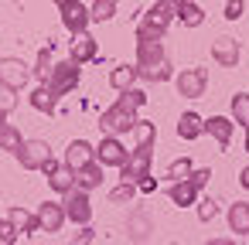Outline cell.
<instances>
[{"label": "cell", "mask_w": 249, "mask_h": 245, "mask_svg": "<svg viewBox=\"0 0 249 245\" xmlns=\"http://www.w3.org/2000/svg\"><path fill=\"white\" fill-rule=\"evenodd\" d=\"M75 82H79V62H62V65H55V68H52L48 89H52L55 96H62V92H69Z\"/></svg>", "instance_id": "6da1fadb"}, {"label": "cell", "mask_w": 249, "mask_h": 245, "mask_svg": "<svg viewBox=\"0 0 249 245\" xmlns=\"http://www.w3.org/2000/svg\"><path fill=\"white\" fill-rule=\"evenodd\" d=\"M103 126L109 130V133H126V130H133L137 126V119H133V106H126L123 99L103 116Z\"/></svg>", "instance_id": "7a4b0ae2"}, {"label": "cell", "mask_w": 249, "mask_h": 245, "mask_svg": "<svg viewBox=\"0 0 249 245\" xmlns=\"http://www.w3.org/2000/svg\"><path fill=\"white\" fill-rule=\"evenodd\" d=\"M178 7H181L178 0H157V4L147 11V24H143V28H147V31H154V34H160V31L167 28V21L178 14Z\"/></svg>", "instance_id": "3957f363"}, {"label": "cell", "mask_w": 249, "mask_h": 245, "mask_svg": "<svg viewBox=\"0 0 249 245\" xmlns=\"http://www.w3.org/2000/svg\"><path fill=\"white\" fill-rule=\"evenodd\" d=\"M178 92L188 99H198L205 92V68H184L178 75Z\"/></svg>", "instance_id": "277c9868"}, {"label": "cell", "mask_w": 249, "mask_h": 245, "mask_svg": "<svg viewBox=\"0 0 249 245\" xmlns=\"http://www.w3.org/2000/svg\"><path fill=\"white\" fill-rule=\"evenodd\" d=\"M62 21H65V28H69L72 34H82V31H86V24L92 21V14L79 4V0H72V4H65V7H62Z\"/></svg>", "instance_id": "5b68a950"}, {"label": "cell", "mask_w": 249, "mask_h": 245, "mask_svg": "<svg viewBox=\"0 0 249 245\" xmlns=\"http://www.w3.org/2000/svg\"><path fill=\"white\" fill-rule=\"evenodd\" d=\"M212 55H215V62H218V65L232 68V65L239 62V41H235V38H229V34H222V38H215V41H212Z\"/></svg>", "instance_id": "8992f818"}, {"label": "cell", "mask_w": 249, "mask_h": 245, "mask_svg": "<svg viewBox=\"0 0 249 245\" xmlns=\"http://www.w3.org/2000/svg\"><path fill=\"white\" fill-rule=\"evenodd\" d=\"M0 82H4L7 89H21V85L28 82V68H24V62H14V58L0 62Z\"/></svg>", "instance_id": "52a82bcc"}, {"label": "cell", "mask_w": 249, "mask_h": 245, "mask_svg": "<svg viewBox=\"0 0 249 245\" xmlns=\"http://www.w3.org/2000/svg\"><path fill=\"white\" fill-rule=\"evenodd\" d=\"M65 214L72 218V221H79V225H86L89 221V201H86V194L82 191H69V197H65Z\"/></svg>", "instance_id": "ba28073f"}, {"label": "cell", "mask_w": 249, "mask_h": 245, "mask_svg": "<svg viewBox=\"0 0 249 245\" xmlns=\"http://www.w3.org/2000/svg\"><path fill=\"white\" fill-rule=\"evenodd\" d=\"M205 130L218 140V147H229V140H232V119H225V116H212V119L205 123Z\"/></svg>", "instance_id": "9c48e42d"}, {"label": "cell", "mask_w": 249, "mask_h": 245, "mask_svg": "<svg viewBox=\"0 0 249 245\" xmlns=\"http://www.w3.org/2000/svg\"><path fill=\"white\" fill-rule=\"evenodd\" d=\"M52 157H48V147L45 143H28L24 150H21V163L24 167H45Z\"/></svg>", "instance_id": "30bf717a"}, {"label": "cell", "mask_w": 249, "mask_h": 245, "mask_svg": "<svg viewBox=\"0 0 249 245\" xmlns=\"http://www.w3.org/2000/svg\"><path fill=\"white\" fill-rule=\"evenodd\" d=\"M205 133V123H201V116H195V113H184L181 116V123H178V136H184V140H198Z\"/></svg>", "instance_id": "8fae6325"}, {"label": "cell", "mask_w": 249, "mask_h": 245, "mask_svg": "<svg viewBox=\"0 0 249 245\" xmlns=\"http://www.w3.org/2000/svg\"><path fill=\"white\" fill-rule=\"evenodd\" d=\"M72 58L75 62H89V58H96V41L82 31V34H75V41H72Z\"/></svg>", "instance_id": "7c38bea8"}, {"label": "cell", "mask_w": 249, "mask_h": 245, "mask_svg": "<svg viewBox=\"0 0 249 245\" xmlns=\"http://www.w3.org/2000/svg\"><path fill=\"white\" fill-rule=\"evenodd\" d=\"M99 160H103V163H120V167H123V163H126V150L109 136V140H103V147H99Z\"/></svg>", "instance_id": "4fadbf2b"}, {"label": "cell", "mask_w": 249, "mask_h": 245, "mask_svg": "<svg viewBox=\"0 0 249 245\" xmlns=\"http://www.w3.org/2000/svg\"><path fill=\"white\" fill-rule=\"evenodd\" d=\"M89 157H92L89 143L75 140V143L69 147V167H72V170H82V167H89Z\"/></svg>", "instance_id": "5bb4252c"}, {"label": "cell", "mask_w": 249, "mask_h": 245, "mask_svg": "<svg viewBox=\"0 0 249 245\" xmlns=\"http://www.w3.org/2000/svg\"><path fill=\"white\" fill-rule=\"evenodd\" d=\"M229 225H232V231L249 235V204H232V211H229Z\"/></svg>", "instance_id": "9a60e30c"}, {"label": "cell", "mask_w": 249, "mask_h": 245, "mask_svg": "<svg viewBox=\"0 0 249 245\" xmlns=\"http://www.w3.org/2000/svg\"><path fill=\"white\" fill-rule=\"evenodd\" d=\"M62 218H65V214H62V208H58V204H45V208H41V214H38V225H41V228H48V231H55V228L62 225Z\"/></svg>", "instance_id": "2e32d148"}, {"label": "cell", "mask_w": 249, "mask_h": 245, "mask_svg": "<svg viewBox=\"0 0 249 245\" xmlns=\"http://www.w3.org/2000/svg\"><path fill=\"white\" fill-rule=\"evenodd\" d=\"M178 17H181L188 28H198V24L205 21V11H201L198 4H181V7H178Z\"/></svg>", "instance_id": "e0dca14e"}, {"label": "cell", "mask_w": 249, "mask_h": 245, "mask_svg": "<svg viewBox=\"0 0 249 245\" xmlns=\"http://www.w3.org/2000/svg\"><path fill=\"white\" fill-rule=\"evenodd\" d=\"M137 79V68H130V65H120L116 72H113V89H120V92H130V82Z\"/></svg>", "instance_id": "ac0fdd59"}, {"label": "cell", "mask_w": 249, "mask_h": 245, "mask_svg": "<svg viewBox=\"0 0 249 245\" xmlns=\"http://www.w3.org/2000/svg\"><path fill=\"white\" fill-rule=\"evenodd\" d=\"M48 177H52V187L55 191H72V170L69 167H55V170H48Z\"/></svg>", "instance_id": "d6986e66"}, {"label": "cell", "mask_w": 249, "mask_h": 245, "mask_svg": "<svg viewBox=\"0 0 249 245\" xmlns=\"http://www.w3.org/2000/svg\"><path fill=\"white\" fill-rule=\"evenodd\" d=\"M195 191H198V187H195L191 180H188V184H174V187H171V201L184 208V204H191V201H195Z\"/></svg>", "instance_id": "ffe728a7"}, {"label": "cell", "mask_w": 249, "mask_h": 245, "mask_svg": "<svg viewBox=\"0 0 249 245\" xmlns=\"http://www.w3.org/2000/svg\"><path fill=\"white\" fill-rule=\"evenodd\" d=\"M232 116L239 119V126L249 130V96H246V92H239V96L232 99Z\"/></svg>", "instance_id": "44dd1931"}, {"label": "cell", "mask_w": 249, "mask_h": 245, "mask_svg": "<svg viewBox=\"0 0 249 245\" xmlns=\"http://www.w3.org/2000/svg\"><path fill=\"white\" fill-rule=\"evenodd\" d=\"M55 99H58V96H55V92H52L48 85H45V89H38V92L31 96L35 109H45V113H52V109H55Z\"/></svg>", "instance_id": "7402d4cb"}, {"label": "cell", "mask_w": 249, "mask_h": 245, "mask_svg": "<svg viewBox=\"0 0 249 245\" xmlns=\"http://www.w3.org/2000/svg\"><path fill=\"white\" fill-rule=\"evenodd\" d=\"M113 11H116V0H96V7L89 14H92V21H109Z\"/></svg>", "instance_id": "603a6c76"}, {"label": "cell", "mask_w": 249, "mask_h": 245, "mask_svg": "<svg viewBox=\"0 0 249 245\" xmlns=\"http://www.w3.org/2000/svg\"><path fill=\"white\" fill-rule=\"evenodd\" d=\"M38 79H45V82L52 79V45L38 55Z\"/></svg>", "instance_id": "cb8c5ba5"}, {"label": "cell", "mask_w": 249, "mask_h": 245, "mask_svg": "<svg viewBox=\"0 0 249 245\" xmlns=\"http://www.w3.org/2000/svg\"><path fill=\"white\" fill-rule=\"evenodd\" d=\"M0 143H4L7 150H14V153H21V140H18V133L11 126H0Z\"/></svg>", "instance_id": "d4e9b609"}, {"label": "cell", "mask_w": 249, "mask_h": 245, "mask_svg": "<svg viewBox=\"0 0 249 245\" xmlns=\"http://www.w3.org/2000/svg\"><path fill=\"white\" fill-rule=\"evenodd\" d=\"M99 180H103V177H99V170H96V167H92V163H89V167H82V170H79V184H82V187H96V184H99Z\"/></svg>", "instance_id": "484cf974"}, {"label": "cell", "mask_w": 249, "mask_h": 245, "mask_svg": "<svg viewBox=\"0 0 249 245\" xmlns=\"http://www.w3.org/2000/svg\"><path fill=\"white\" fill-rule=\"evenodd\" d=\"M167 177H191V160H174L171 167H167Z\"/></svg>", "instance_id": "4316f807"}, {"label": "cell", "mask_w": 249, "mask_h": 245, "mask_svg": "<svg viewBox=\"0 0 249 245\" xmlns=\"http://www.w3.org/2000/svg\"><path fill=\"white\" fill-rule=\"evenodd\" d=\"M147 79H154V82H164L167 75H171V68H167V62H160V65H154V68H140Z\"/></svg>", "instance_id": "83f0119b"}, {"label": "cell", "mask_w": 249, "mask_h": 245, "mask_svg": "<svg viewBox=\"0 0 249 245\" xmlns=\"http://www.w3.org/2000/svg\"><path fill=\"white\" fill-rule=\"evenodd\" d=\"M11 221H14L18 228H24V231H35V228H38V221H35L31 214H24V211H14V214H11Z\"/></svg>", "instance_id": "f1b7e54d"}, {"label": "cell", "mask_w": 249, "mask_h": 245, "mask_svg": "<svg viewBox=\"0 0 249 245\" xmlns=\"http://www.w3.org/2000/svg\"><path fill=\"white\" fill-rule=\"evenodd\" d=\"M225 17L229 21H239L242 17V0H229V4H225Z\"/></svg>", "instance_id": "f546056e"}, {"label": "cell", "mask_w": 249, "mask_h": 245, "mask_svg": "<svg viewBox=\"0 0 249 245\" xmlns=\"http://www.w3.org/2000/svg\"><path fill=\"white\" fill-rule=\"evenodd\" d=\"M18 231H14V221H0V242H14Z\"/></svg>", "instance_id": "4dcf8cb0"}, {"label": "cell", "mask_w": 249, "mask_h": 245, "mask_svg": "<svg viewBox=\"0 0 249 245\" xmlns=\"http://www.w3.org/2000/svg\"><path fill=\"white\" fill-rule=\"evenodd\" d=\"M198 214H201V221H212V218H215V214H218V204H215V201H205V204H201V211H198Z\"/></svg>", "instance_id": "1f68e13d"}, {"label": "cell", "mask_w": 249, "mask_h": 245, "mask_svg": "<svg viewBox=\"0 0 249 245\" xmlns=\"http://www.w3.org/2000/svg\"><path fill=\"white\" fill-rule=\"evenodd\" d=\"M109 197H113V201H126V197H133V184H123V187H116Z\"/></svg>", "instance_id": "d6a6232c"}, {"label": "cell", "mask_w": 249, "mask_h": 245, "mask_svg": "<svg viewBox=\"0 0 249 245\" xmlns=\"http://www.w3.org/2000/svg\"><path fill=\"white\" fill-rule=\"evenodd\" d=\"M208 177H212V170H195V174H191V184L201 187V184H208Z\"/></svg>", "instance_id": "836d02e7"}, {"label": "cell", "mask_w": 249, "mask_h": 245, "mask_svg": "<svg viewBox=\"0 0 249 245\" xmlns=\"http://www.w3.org/2000/svg\"><path fill=\"white\" fill-rule=\"evenodd\" d=\"M239 184H242V187H249V167H246V170L239 174Z\"/></svg>", "instance_id": "e575fe53"}, {"label": "cell", "mask_w": 249, "mask_h": 245, "mask_svg": "<svg viewBox=\"0 0 249 245\" xmlns=\"http://www.w3.org/2000/svg\"><path fill=\"white\" fill-rule=\"evenodd\" d=\"M208 245H232L229 238H215V242H208Z\"/></svg>", "instance_id": "d590c367"}, {"label": "cell", "mask_w": 249, "mask_h": 245, "mask_svg": "<svg viewBox=\"0 0 249 245\" xmlns=\"http://www.w3.org/2000/svg\"><path fill=\"white\" fill-rule=\"evenodd\" d=\"M55 4H62V7H65V4H72V0H55Z\"/></svg>", "instance_id": "8d00e7d4"}, {"label": "cell", "mask_w": 249, "mask_h": 245, "mask_svg": "<svg viewBox=\"0 0 249 245\" xmlns=\"http://www.w3.org/2000/svg\"><path fill=\"white\" fill-rule=\"evenodd\" d=\"M246 150H249V136H246Z\"/></svg>", "instance_id": "74e56055"}]
</instances>
